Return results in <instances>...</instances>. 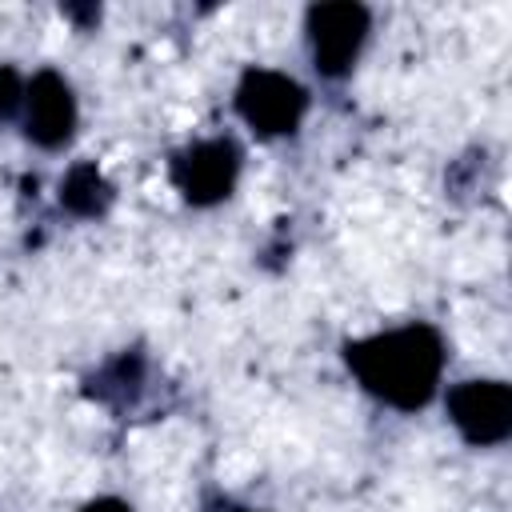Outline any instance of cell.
Masks as SVG:
<instances>
[{"instance_id":"3957f363","label":"cell","mask_w":512,"mask_h":512,"mask_svg":"<svg viewBox=\"0 0 512 512\" xmlns=\"http://www.w3.org/2000/svg\"><path fill=\"white\" fill-rule=\"evenodd\" d=\"M236 116L264 140L292 136L308 112V88L280 68H244L232 92Z\"/></svg>"},{"instance_id":"30bf717a","label":"cell","mask_w":512,"mask_h":512,"mask_svg":"<svg viewBox=\"0 0 512 512\" xmlns=\"http://www.w3.org/2000/svg\"><path fill=\"white\" fill-rule=\"evenodd\" d=\"M60 12H64L68 20H76L80 28H92V24L100 20V8H96V4H84V8H80V4H64Z\"/></svg>"},{"instance_id":"52a82bcc","label":"cell","mask_w":512,"mask_h":512,"mask_svg":"<svg viewBox=\"0 0 512 512\" xmlns=\"http://www.w3.org/2000/svg\"><path fill=\"white\" fill-rule=\"evenodd\" d=\"M112 200H116V192H112L108 176H104L92 160H76V164L64 172V180H60V208H64L68 216H76V220H96V216H104V212L112 208Z\"/></svg>"},{"instance_id":"7a4b0ae2","label":"cell","mask_w":512,"mask_h":512,"mask_svg":"<svg viewBox=\"0 0 512 512\" xmlns=\"http://www.w3.org/2000/svg\"><path fill=\"white\" fill-rule=\"evenodd\" d=\"M368 32H372V12L356 0H328L304 12L308 56L324 80H344L356 68Z\"/></svg>"},{"instance_id":"6da1fadb","label":"cell","mask_w":512,"mask_h":512,"mask_svg":"<svg viewBox=\"0 0 512 512\" xmlns=\"http://www.w3.org/2000/svg\"><path fill=\"white\" fill-rule=\"evenodd\" d=\"M444 360V336L424 320L396 324L344 344V364L356 384L396 412H420L432 404L444 376Z\"/></svg>"},{"instance_id":"9c48e42d","label":"cell","mask_w":512,"mask_h":512,"mask_svg":"<svg viewBox=\"0 0 512 512\" xmlns=\"http://www.w3.org/2000/svg\"><path fill=\"white\" fill-rule=\"evenodd\" d=\"M24 88L28 80L12 68V64H0V124H12L20 120V108H24Z\"/></svg>"},{"instance_id":"8992f818","label":"cell","mask_w":512,"mask_h":512,"mask_svg":"<svg viewBox=\"0 0 512 512\" xmlns=\"http://www.w3.org/2000/svg\"><path fill=\"white\" fill-rule=\"evenodd\" d=\"M76 120H80L76 92L56 68H40L36 76H28L24 108H20V128L28 144L44 152H60L76 136Z\"/></svg>"},{"instance_id":"277c9868","label":"cell","mask_w":512,"mask_h":512,"mask_svg":"<svg viewBox=\"0 0 512 512\" xmlns=\"http://www.w3.org/2000/svg\"><path fill=\"white\" fill-rule=\"evenodd\" d=\"M240 168H244V148L232 136H204L172 156L168 176L184 204L216 208L236 192Z\"/></svg>"},{"instance_id":"8fae6325","label":"cell","mask_w":512,"mask_h":512,"mask_svg":"<svg viewBox=\"0 0 512 512\" xmlns=\"http://www.w3.org/2000/svg\"><path fill=\"white\" fill-rule=\"evenodd\" d=\"M80 512H132V504L120 500V496H96V500H88Z\"/></svg>"},{"instance_id":"7c38bea8","label":"cell","mask_w":512,"mask_h":512,"mask_svg":"<svg viewBox=\"0 0 512 512\" xmlns=\"http://www.w3.org/2000/svg\"><path fill=\"white\" fill-rule=\"evenodd\" d=\"M228 512H256V508H228Z\"/></svg>"},{"instance_id":"ba28073f","label":"cell","mask_w":512,"mask_h":512,"mask_svg":"<svg viewBox=\"0 0 512 512\" xmlns=\"http://www.w3.org/2000/svg\"><path fill=\"white\" fill-rule=\"evenodd\" d=\"M144 384V356L140 352H120L112 356L96 376H92V396L108 404H132Z\"/></svg>"},{"instance_id":"5b68a950","label":"cell","mask_w":512,"mask_h":512,"mask_svg":"<svg viewBox=\"0 0 512 512\" xmlns=\"http://www.w3.org/2000/svg\"><path fill=\"white\" fill-rule=\"evenodd\" d=\"M448 424L472 448H496L512 436V388L492 376L460 380L444 396Z\"/></svg>"}]
</instances>
